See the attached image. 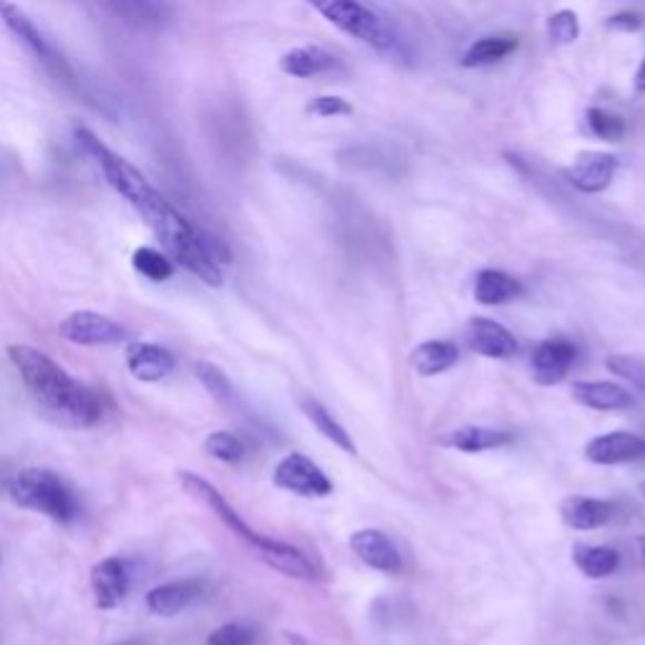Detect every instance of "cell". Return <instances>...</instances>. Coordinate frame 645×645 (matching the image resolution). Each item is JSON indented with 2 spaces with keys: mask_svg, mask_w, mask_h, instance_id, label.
I'll list each match as a JSON object with an SVG mask.
<instances>
[{
  "mask_svg": "<svg viewBox=\"0 0 645 645\" xmlns=\"http://www.w3.org/2000/svg\"><path fill=\"white\" fill-rule=\"evenodd\" d=\"M71 134L81 152L104 174L111 190L121 194V198L142 214V220L154 232V238L162 242L167 255L174 263H180L184 270H190L194 278H200L202 283L220 288L224 280L220 265L232 260L228 245L220 238L210 235V232L192 228L129 159L117 154L114 149L101 142L89 127L77 124L71 129Z\"/></svg>",
  "mask_w": 645,
  "mask_h": 645,
  "instance_id": "cell-1",
  "label": "cell"
},
{
  "mask_svg": "<svg viewBox=\"0 0 645 645\" xmlns=\"http://www.w3.org/2000/svg\"><path fill=\"white\" fill-rule=\"evenodd\" d=\"M8 359L21 373L26 389L36 404L56 424L71 429H89L101 419V401L89 386L69 376L59 363L51 361L33 345H11Z\"/></svg>",
  "mask_w": 645,
  "mask_h": 645,
  "instance_id": "cell-2",
  "label": "cell"
},
{
  "mask_svg": "<svg viewBox=\"0 0 645 645\" xmlns=\"http://www.w3.org/2000/svg\"><path fill=\"white\" fill-rule=\"evenodd\" d=\"M11 500L18 507L46 514L56 522H71L77 517L79 504L73 492L67 487V482L51 470H23L11 480Z\"/></svg>",
  "mask_w": 645,
  "mask_h": 645,
  "instance_id": "cell-3",
  "label": "cell"
},
{
  "mask_svg": "<svg viewBox=\"0 0 645 645\" xmlns=\"http://www.w3.org/2000/svg\"><path fill=\"white\" fill-rule=\"evenodd\" d=\"M0 21L8 28V33H11L56 81L63 83V87L71 91L79 89L77 73L69 67V61L53 49L51 41L39 31V26L31 21V16H28L21 6H16L13 0H0Z\"/></svg>",
  "mask_w": 645,
  "mask_h": 645,
  "instance_id": "cell-4",
  "label": "cell"
},
{
  "mask_svg": "<svg viewBox=\"0 0 645 645\" xmlns=\"http://www.w3.org/2000/svg\"><path fill=\"white\" fill-rule=\"evenodd\" d=\"M305 3L351 39L366 43L376 51L394 49L396 39L391 28L376 13H371L366 6H361L359 0H305Z\"/></svg>",
  "mask_w": 645,
  "mask_h": 645,
  "instance_id": "cell-5",
  "label": "cell"
},
{
  "mask_svg": "<svg viewBox=\"0 0 645 645\" xmlns=\"http://www.w3.org/2000/svg\"><path fill=\"white\" fill-rule=\"evenodd\" d=\"M180 482L192 500H198L200 504H204V507L212 510L214 517H218L224 527L235 532L240 540H245L258 555L265 553V550L270 547V542L273 540L258 535L255 530L248 527V522L240 517L238 510L232 507V504L222 497L220 490H214L208 480H202V476L194 472H180Z\"/></svg>",
  "mask_w": 645,
  "mask_h": 645,
  "instance_id": "cell-6",
  "label": "cell"
},
{
  "mask_svg": "<svg viewBox=\"0 0 645 645\" xmlns=\"http://www.w3.org/2000/svg\"><path fill=\"white\" fill-rule=\"evenodd\" d=\"M275 487L293 492L298 497H329L333 482L325 472L305 454H288L278 462L273 474Z\"/></svg>",
  "mask_w": 645,
  "mask_h": 645,
  "instance_id": "cell-7",
  "label": "cell"
},
{
  "mask_svg": "<svg viewBox=\"0 0 645 645\" xmlns=\"http://www.w3.org/2000/svg\"><path fill=\"white\" fill-rule=\"evenodd\" d=\"M59 335L77 345H117L127 339V329L93 311H73L63 318Z\"/></svg>",
  "mask_w": 645,
  "mask_h": 645,
  "instance_id": "cell-8",
  "label": "cell"
},
{
  "mask_svg": "<svg viewBox=\"0 0 645 645\" xmlns=\"http://www.w3.org/2000/svg\"><path fill=\"white\" fill-rule=\"evenodd\" d=\"M577 361V349L565 339H550L542 341L535 351H532L530 366L532 379L540 386H555L567 379L570 369Z\"/></svg>",
  "mask_w": 645,
  "mask_h": 645,
  "instance_id": "cell-9",
  "label": "cell"
},
{
  "mask_svg": "<svg viewBox=\"0 0 645 645\" xmlns=\"http://www.w3.org/2000/svg\"><path fill=\"white\" fill-rule=\"evenodd\" d=\"M585 460L601 466L641 462L645 460V439L631 432H611L595 436L585 446Z\"/></svg>",
  "mask_w": 645,
  "mask_h": 645,
  "instance_id": "cell-10",
  "label": "cell"
},
{
  "mask_svg": "<svg viewBox=\"0 0 645 645\" xmlns=\"http://www.w3.org/2000/svg\"><path fill=\"white\" fill-rule=\"evenodd\" d=\"M349 545L351 553L356 555L363 565L379 570V573L396 575L404 570V560H401L396 545L379 530L353 532Z\"/></svg>",
  "mask_w": 645,
  "mask_h": 645,
  "instance_id": "cell-11",
  "label": "cell"
},
{
  "mask_svg": "<svg viewBox=\"0 0 645 645\" xmlns=\"http://www.w3.org/2000/svg\"><path fill=\"white\" fill-rule=\"evenodd\" d=\"M466 343L484 359H512L520 349L514 335L490 318H472L466 325Z\"/></svg>",
  "mask_w": 645,
  "mask_h": 645,
  "instance_id": "cell-12",
  "label": "cell"
},
{
  "mask_svg": "<svg viewBox=\"0 0 645 645\" xmlns=\"http://www.w3.org/2000/svg\"><path fill=\"white\" fill-rule=\"evenodd\" d=\"M615 167H618V162H615L613 154L583 152V154H577L575 164L567 170V182L580 192L597 194L611 187L615 177Z\"/></svg>",
  "mask_w": 645,
  "mask_h": 645,
  "instance_id": "cell-13",
  "label": "cell"
},
{
  "mask_svg": "<svg viewBox=\"0 0 645 645\" xmlns=\"http://www.w3.org/2000/svg\"><path fill=\"white\" fill-rule=\"evenodd\" d=\"M91 593L101 611H111L129 593V570L119 557H107L91 570Z\"/></svg>",
  "mask_w": 645,
  "mask_h": 645,
  "instance_id": "cell-14",
  "label": "cell"
},
{
  "mask_svg": "<svg viewBox=\"0 0 645 645\" xmlns=\"http://www.w3.org/2000/svg\"><path fill=\"white\" fill-rule=\"evenodd\" d=\"M127 366L134 379L154 383L174 371V356L157 343H132L127 345Z\"/></svg>",
  "mask_w": 645,
  "mask_h": 645,
  "instance_id": "cell-15",
  "label": "cell"
},
{
  "mask_svg": "<svg viewBox=\"0 0 645 645\" xmlns=\"http://www.w3.org/2000/svg\"><path fill=\"white\" fill-rule=\"evenodd\" d=\"M560 517L570 530H601L615 517V504L593 497H567L560 504Z\"/></svg>",
  "mask_w": 645,
  "mask_h": 645,
  "instance_id": "cell-16",
  "label": "cell"
},
{
  "mask_svg": "<svg viewBox=\"0 0 645 645\" xmlns=\"http://www.w3.org/2000/svg\"><path fill=\"white\" fill-rule=\"evenodd\" d=\"M573 399L593 411H621L633 404L631 391L613 381H577Z\"/></svg>",
  "mask_w": 645,
  "mask_h": 645,
  "instance_id": "cell-17",
  "label": "cell"
},
{
  "mask_svg": "<svg viewBox=\"0 0 645 645\" xmlns=\"http://www.w3.org/2000/svg\"><path fill=\"white\" fill-rule=\"evenodd\" d=\"M200 591L202 587L194 580H174V583L159 585L154 591H149L147 607L154 615H162V618H174L187 605L198 601Z\"/></svg>",
  "mask_w": 645,
  "mask_h": 645,
  "instance_id": "cell-18",
  "label": "cell"
},
{
  "mask_svg": "<svg viewBox=\"0 0 645 645\" xmlns=\"http://www.w3.org/2000/svg\"><path fill=\"white\" fill-rule=\"evenodd\" d=\"M439 444L456 449V452L464 454H480L490 452V449H500L512 444V434L500 432V429H487V426H462L454 429V432H446Z\"/></svg>",
  "mask_w": 645,
  "mask_h": 645,
  "instance_id": "cell-19",
  "label": "cell"
},
{
  "mask_svg": "<svg viewBox=\"0 0 645 645\" xmlns=\"http://www.w3.org/2000/svg\"><path fill=\"white\" fill-rule=\"evenodd\" d=\"M525 293V285L504 270H480L474 278V298L482 305H504Z\"/></svg>",
  "mask_w": 645,
  "mask_h": 645,
  "instance_id": "cell-20",
  "label": "cell"
},
{
  "mask_svg": "<svg viewBox=\"0 0 645 645\" xmlns=\"http://www.w3.org/2000/svg\"><path fill=\"white\" fill-rule=\"evenodd\" d=\"M258 557L273 570H278V573H283L285 577L303 580V583H313V580H318V573L311 560H308L301 550H295L293 545H285V542L273 540L265 553H260Z\"/></svg>",
  "mask_w": 645,
  "mask_h": 645,
  "instance_id": "cell-21",
  "label": "cell"
},
{
  "mask_svg": "<svg viewBox=\"0 0 645 645\" xmlns=\"http://www.w3.org/2000/svg\"><path fill=\"white\" fill-rule=\"evenodd\" d=\"M460 361V351H456L454 343L449 341H426L422 345H416L411 351V369H414L419 376H436V373H444Z\"/></svg>",
  "mask_w": 645,
  "mask_h": 645,
  "instance_id": "cell-22",
  "label": "cell"
},
{
  "mask_svg": "<svg viewBox=\"0 0 645 645\" xmlns=\"http://www.w3.org/2000/svg\"><path fill=\"white\" fill-rule=\"evenodd\" d=\"M335 59L329 51L318 49V46H301V49L288 51L280 59V71L293 79H313L318 73L329 71Z\"/></svg>",
  "mask_w": 645,
  "mask_h": 645,
  "instance_id": "cell-23",
  "label": "cell"
},
{
  "mask_svg": "<svg viewBox=\"0 0 645 645\" xmlns=\"http://www.w3.org/2000/svg\"><path fill=\"white\" fill-rule=\"evenodd\" d=\"M573 563L575 567L591 580L611 577L615 570L621 567V555L613 547H593V545H577L573 550Z\"/></svg>",
  "mask_w": 645,
  "mask_h": 645,
  "instance_id": "cell-24",
  "label": "cell"
},
{
  "mask_svg": "<svg viewBox=\"0 0 645 645\" xmlns=\"http://www.w3.org/2000/svg\"><path fill=\"white\" fill-rule=\"evenodd\" d=\"M301 406H303V414L311 419L313 426L321 432L329 442H333L339 449H343L345 454H356V444H353V439L351 434L345 432V429L335 422L333 414H329V409H325L321 401H315V399H303L301 401Z\"/></svg>",
  "mask_w": 645,
  "mask_h": 645,
  "instance_id": "cell-25",
  "label": "cell"
},
{
  "mask_svg": "<svg viewBox=\"0 0 645 645\" xmlns=\"http://www.w3.org/2000/svg\"><path fill=\"white\" fill-rule=\"evenodd\" d=\"M512 51H517V39L487 36V39H480L474 46H470V51H466L464 59H462V67L464 69L492 67V63L507 59Z\"/></svg>",
  "mask_w": 645,
  "mask_h": 645,
  "instance_id": "cell-26",
  "label": "cell"
},
{
  "mask_svg": "<svg viewBox=\"0 0 645 645\" xmlns=\"http://www.w3.org/2000/svg\"><path fill=\"white\" fill-rule=\"evenodd\" d=\"M132 265L139 275H144L147 280H154V283H164L174 275V265L170 255L159 252L154 248H139L132 255Z\"/></svg>",
  "mask_w": 645,
  "mask_h": 645,
  "instance_id": "cell-27",
  "label": "cell"
},
{
  "mask_svg": "<svg viewBox=\"0 0 645 645\" xmlns=\"http://www.w3.org/2000/svg\"><path fill=\"white\" fill-rule=\"evenodd\" d=\"M194 379L208 389V394L212 399L222 401V404H230V401L235 399V389H232V381L228 379V373H224L220 366H214V363H208V361L194 363Z\"/></svg>",
  "mask_w": 645,
  "mask_h": 645,
  "instance_id": "cell-28",
  "label": "cell"
},
{
  "mask_svg": "<svg viewBox=\"0 0 645 645\" xmlns=\"http://www.w3.org/2000/svg\"><path fill=\"white\" fill-rule=\"evenodd\" d=\"M204 452L218 462L238 464L242 462V456H245V444H242L240 436L230 432H212L208 439H204Z\"/></svg>",
  "mask_w": 645,
  "mask_h": 645,
  "instance_id": "cell-29",
  "label": "cell"
},
{
  "mask_svg": "<svg viewBox=\"0 0 645 645\" xmlns=\"http://www.w3.org/2000/svg\"><path fill=\"white\" fill-rule=\"evenodd\" d=\"M585 121L591 134L603 139V142H621L625 137V121L618 114H611V111L605 109H587Z\"/></svg>",
  "mask_w": 645,
  "mask_h": 645,
  "instance_id": "cell-30",
  "label": "cell"
},
{
  "mask_svg": "<svg viewBox=\"0 0 645 645\" xmlns=\"http://www.w3.org/2000/svg\"><path fill=\"white\" fill-rule=\"evenodd\" d=\"M605 366L615 376H621L623 381H628L633 389H638L641 394H645V361L638 356H625V353H613V356L605 359Z\"/></svg>",
  "mask_w": 645,
  "mask_h": 645,
  "instance_id": "cell-31",
  "label": "cell"
},
{
  "mask_svg": "<svg viewBox=\"0 0 645 645\" xmlns=\"http://www.w3.org/2000/svg\"><path fill=\"white\" fill-rule=\"evenodd\" d=\"M547 33H550V41H553V43H560V46L575 43L580 39L577 13H573V11H557L547 21Z\"/></svg>",
  "mask_w": 645,
  "mask_h": 645,
  "instance_id": "cell-32",
  "label": "cell"
},
{
  "mask_svg": "<svg viewBox=\"0 0 645 645\" xmlns=\"http://www.w3.org/2000/svg\"><path fill=\"white\" fill-rule=\"evenodd\" d=\"M109 3L114 6V11L124 18L127 23L144 26V23L157 21V16H159L152 0H109Z\"/></svg>",
  "mask_w": 645,
  "mask_h": 645,
  "instance_id": "cell-33",
  "label": "cell"
},
{
  "mask_svg": "<svg viewBox=\"0 0 645 645\" xmlns=\"http://www.w3.org/2000/svg\"><path fill=\"white\" fill-rule=\"evenodd\" d=\"M305 111L313 117L329 119V117H349L353 114V107L351 101H345L343 97H318L305 107Z\"/></svg>",
  "mask_w": 645,
  "mask_h": 645,
  "instance_id": "cell-34",
  "label": "cell"
},
{
  "mask_svg": "<svg viewBox=\"0 0 645 645\" xmlns=\"http://www.w3.org/2000/svg\"><path fill=\"white\" fill-rule=\"evenodd\" d=\"M252 643V633L240 623H228L222 628L212 631L210 638L204 645H250Z\"/></svg>",
  "mask_w": 645,
  "mask_h": 645,
  "instance_id": "cell-35",
  "label": "cell"
},
{
  "mask_svg": "<svg viewBox=\"0 0 645 645\" xmlns=\"http://www.w3.org/2000/svg\"><path fill=\"white\" fill-rule=\"evenodd\" d=\"M641 26H643L641 16L633 13V11L615 13L611 21H607V28H611V31H621V33H633V31H638Z\"/></svg>",
  "mask_w": 645,
  "mask_h": 645,
  "instance_id": "cell-36",
  "label": "cell"
},
{
  "mask_svg": "<svg viewBox=\"0 0 645 645\" xmlns=\"http://www.w3.org/2000/svg\"><path fill=\"white\" fill-rule=\"evenodd\" d=\"M635 91H641V93H645V61L641 63V69H638V73H635Z\"/></svg>",
  "mask_w": 645,
  "mask_h": 645,
  "instance_id": "cell-37",
  "label": "cell"
},
{
  "mask_svg": "<svg viewBox=\"0 0 645 645\" xmlns=\"http://www.w3.org/2000/svg\"><path fill=\"white\" fill-rule=\"evenodd\" d=\"M643 560H645V542H643Z\"/></svg>",
  "mask_w": 645,
  "mask_h": 645,
  "instance_id": "cell-38",
  "label": "cell"
},
{
  "mask_svg": "<svg viewBox=\"0 0 645 645\" xmlns=\"http://www.w3.org/2000/svg\"><path fill=\"white\" fill-rule=\"evenodd\" d=\"M643 497H645V484H643Z\"/></svg>",
  "mask_w": 645,
  "mask_h": 645,
  "instance_id": "cell-39",
  "label": "cell"
}]
</instances>
